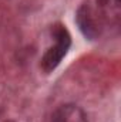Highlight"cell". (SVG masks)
Segmentation results:
<instances>
[{"mask_svg":"<svg viewBox=\"0 0 121 122\" xmlns=\"http://www.w3.org/2000/svg\"><path fill=\"white\" fill-rule=\"evenodd\" d=\"M51 122H87V115L80 107L66 104L53 112Z\"/></svg>","mask_w":121,"mask_h":122,"instance_id":"2","label":"cell"},{"mask_svg":"<svg viewBox=\"0 0 121 122\" xmlns=\"http://www.w3.org/2000/svg\"><path fill=\"white\" fill-rule=\"evenodd\" d=\"M77 23H78L81 31L88 38H94L98 34L95 13L93 11V9H91L88 4H83L78 9V11H77Z\"/></svg>","mask_w":121,"mask_h":122,"instance_id":"3","label":"cell"},{"mask_svg":"<svg viewBox=\"0 0 121 122\" xmlns=\"http://www.w3.org/2000/svg\"><path fill=\"white\" fill-rule=\"evenodd\" d=\"M54 37H56V44L51 46L43 56L41 58V67L46 72L53 71L63 60L66 56L68 47H70V36L63 27H57L54 30Z\"/></svg>","mask_w":121,"mask_h":122,"instance_id":"1","label":"cell"},{"mask_svg":"<svg viewBox=\"0 0 121 122\" xmlns=\"http://www.w3.org/2000/svg\"><path fill=\"white\" fill-rule=\"evenodd\" d=\"M116 1H118V0H116Z\"/></svg>","mask_w":121,"mask_h":122,"instance_id":"4","label":"cell"}]
</instances>
